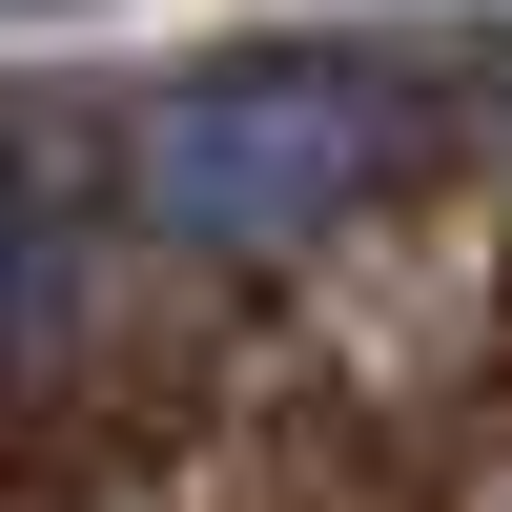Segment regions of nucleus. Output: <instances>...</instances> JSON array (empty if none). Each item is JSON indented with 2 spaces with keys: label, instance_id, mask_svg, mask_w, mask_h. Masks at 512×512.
Wrapping results in <instances>:
<instances>
[{
  "label": "nucleus",
  "instance_id": "nucleus-1",
  "mask_svg": "<svg viewBox=\"0 0 512 512\" xmlns=\"http://www.w3.org/2000/svg\"><path fill=\"white\" fill-rule=\"evenodd\" d=\"M390 144H410V103L369 62H226V82H185L144 123V205L185 246H308Z\"/></svg>",
  "mask_w": 512,
  "mask_h": 512
}]
</instances>
